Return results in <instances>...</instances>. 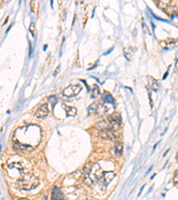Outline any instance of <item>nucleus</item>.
I'll return each mask as SVG.
<instances>
[{
    "mask_svg": "<svg viewBox=\"0 0 178 200\" xmlns=\"http://www.w3.org/2000/svg\"><path fill=\"white\" fill-rule=\"evenodd\" d=\"M39 184V179L32 173H25L17 181V185L23 190H31Z\"/></svg>",
    "mask_w": 178,
    "mask_h": 200,
    "instance_id": "nucleus-1",
    "label": "nucleus"
},
{
    "mask_svg": "<svg viewBox=\"0 0 178 200\" xmlns=\"http://www.w3.org/2000/svg\"><path fill=\"white\" fill-rule=\"evenodd\" d=\"M103 171L102 170L101 166H99V164H94L91 170L87 173H85V174H87L89 176V178L91 179V181L95 183L98 181L102 180V176H103Z\"/></svg>",
    "mask_w": 178,
    "mask_h": 200,
    "instance_id": "nucleus-2",
    "label": "nucleus"
},
{
    "mask_svg": "<svg viewBox=\"0 0 178 200\" xmlns=\"http://www.w3.org/2000/svg\"><path fill=\"white\" fill-rule=\"evenodd\" d=\"M81 90H82V86L80 85H70V86L65 88L63 93L66 97H72V96H75V95L79 94Z\"/></svg>",
    "mask_w": 178,
    "mask_h": 200,
    "instance_id": "nucleus-3",
    "label": "nucleus"
},
{
    "mask_svg": "<svg viewBox=\"0 0 178 200\" xmlns=\"http://www.w3.org/2000/svg\"><path fill=\"white\" fill-rule=\"evenodd\" d=\"M99 136L103 140H111V141H114L118 139V136L115 134L114 131L112 129L99 131Z\"/></svg>",
    "mask_w": 178,
    "mask_h": 200,
    "instance_id": "nucleus-4",
    "label": "nucleus"
},
{
    "mask_svg": "<svg viewBox=\"0 0 178 200\" xmlns=\"http://www.w3.org/2000/svg\"><path fill=\"white\" fill-rule=\"evenodd\" d=\"M49 109H48V105L47 103L41 105L39 108H37V110L36 111L35 113V117L38 119H42V118H45L48 116Z\"/></svg>",
    "mask_w": 178,
    "mask_h": 200,
    "instance_id": "nucleus-5",
    "label": "nucleus"
},
{
    "mask_svg": "<svg viewBox=\"0 0 178 200\" xmlns=\"http://www.w3.org/2000/svg\"><path fill=\"white\" fill-rule=\"evenodd\" d=\"M95 127L98 128L99 131H102V130H106V129H112L111 128V122L110 120H102V121H100L95 124Z\"/></svg>",
    "mask_w": 178,
    "mask_h": 200,
    "instance_id": "nucleus-6",
    "label": "nucleus"
},
{
    "mask_svg": "<svg viewBox=\"0 0 178 200\" xmlns=\"http://www.w3.org/2000/svg\"><path fill=\"white\" fill-rule=\"evenodd\" d=\"M115 177V173L114 172H105L103 173V176H102V182H104V184H109Z\"/></svg>",
    "mask_w": 178,
    "mask_h": 200,
    "instance_id": "nucleus-7",
    "label": "nucleus"
},
{
    "mask_svg": "<svg viewBox=\"0 0 178 200\" xmlns=\"http://www.w3.org/2000/svg\"><path fill=\"white\" fill-rule=\"evenodd\" d=\"M52 199L53 200H63V195L61 191V189L57 187H55L53 189V194H52Z\"/></svg>",
    "mask_w": 178,
    "mask_h": 200,
    "instance_id": "nucleus-8",
    "label": "nucleus"
},
{
    "mask_svg": "<svg viewBox=\"0 0 178 200\" xmlns=\"http://www.w3.org/2000/svg\"><path fill=\"white\" fill-rule=\"evenodd\" d=\"M123 150H124V148H123V143L120 142V141H117L116 144H115V146H114L115 155L118 156H121L122 153H123Z\"/></svg>",
    "mask_w": 178,
    "mask_h": 200,
    "instance_id": "nucleus-9",
    "label": "nucleus"
},
{
    "mask_svg": "<svg viewBox=\"0 0 178 200\" xmlns=\"http://www.w3.org/2000/svg\"><path fill=\"white\" fill-rule=\"evenodd\" d=\"M148 84H149V86H150V88L153 90V91H157L159 89V84H158V81L156 79H154L153 77H148Z\"/></svg>",
    "mask_w": 178,
    "mask_h": 200,
    "instance_id": "nucleus-10",
    "label": "nucleus"
},
{
    "mask_svg": "<svg viewBox=\"0 0 178 200\" xmlns=\"http://www.w3.org/2000/svg\"><path fill=\"white\" fill-rule=\"evenodd\" d=\"M102 101L105 103H108V104H114L115 103L113 97L109 92H104V94L102 96Z\"/></svg>",
    "mask_w": 178,
    "mask_h": 200,
    "instance_id": "nucleus-11",
    "label": "nucleus"
},
{
    "mask_svg": "<svg viewBox=\"0 0 178 200\" xmlns=\"http://www.w3.org/2000/svg\"><path fill=\"white\" fill-rule=\"evenodd\" d=\"M64 110L66 114H67V116L73 117L77 114V108H74V107H68V106L64 105Z\"/></svg>",
    "mask_w": 178,
    "mask_h": 200,
    "instance_id": "nucleus-12",
    "label": "nucleus"
},
{
    "mask_svg": "<svg viewBox=\"0 0 178 200\" xmlns=\"http://www.w3.org/2000/svg\"><path fill=\"white\" fill-rule=\"evenodd\" d=\"M8 167L13 169V168H15L17 170H20V171H22L23 170V166L21 165V163L20 162H14L12 164H9L8 165Z\"/></svg>",
    "mask_w": 178,
    "mask_h": 200,
    "instance_id": "nucleus-13",
    "label": "nucleus"
},
{
    "mask_svg": "<svg viewBox=\"0 0 178 200\" xmlns=\"http://www.w3.org/2000/svg\"><path fill=\"white\" fill-rule=\"evenodd\" d=\"M98 108V104L96 102H94L92 103L89 108H88V115H93V114H95L97 112Z\"/></svg>",
    "mask_w": 178,
    "mask_h": 200,
    "instance_id": "nucleus-14",
    "label": "nucleus"
},
{
    "mask_svg": "<svg viewBox=\"0 0 178 200\" xmlns=\"http://www.w3.org/2000/svg\"><path fill=\"white\" fill-rule=\"evenodd\" d=\"M132 48L131 47H127V48H124V55L125 57L130 61L131 58H132Z\"/></svg>",
    "mask_w": 178,
    "mask_h": 200,
    "instance_id": "nucleus-15",
    "label": "nucleus"
},
{
    "mask_svg": "<svg viewBox=\"0 0 178 200\" xmlns=\"http://www.w3.org/2000/svg\"><path fill=\"white\" fill-rule=\"evenodd\" d=\"M110 118H112V120H114V121H116V122H118V123L121 124V117H120V115L119 114H118V113H112L111 114V116L109 117Z\"/></svg>",
    "mask_w": 178,
    "mask_h": 200,
    "instance_id": "nucleus-16",
    "label": "nucleus"
},
{
    "mask_svg": "<svg viewBox=\"0 0 178 200\" xmlns=\"http://www.w3.org/2000/svg\"><path fill=\"white\" fill-rule=\"evenodd\" d=\"M30 32L31 33L32 37L34 38H36L37 37V30H36V27H35V24L31 22V26H30Z\"/></svg>",
    "mask_w": 178,
    "mask_h": 200,
    "instance_id": "nucleus-17",
    "label": "nucleus"
},
{
    "mask_svg": "<svg viewBox=\"0 0 178 200\" xmlns=\"http://www.w3.org/2000/svg\"><path fill=\"white\" fill-rule=\"evenodd\" d=\"M100 95V89L97 85H95L93 86V97H97Z\"/></svg>",
    "mask_w": 178,
    "mask_h": 200,
    "instance_id": "nucleus-18",
    "label": "nucleus"
},
{
    "mask_svg": "<svg viewBox=\"0 0 178 200\" xmlns=\"http://www.w3.org/2000/svg\"><path fill=\"white\" fill-rule=\"evenodd\" d=\"M174 183H175V184L178 183V172L177 173H176V174H175V176H174Z\"/></svg>",
    "mask_w": 178,
    "mask_h": 200,
    "instance_id": "nucleus-19",
    "label": "nucleus"
},
{
    "mask_svg": "<svg viewBox=\"0 0 178 200\" xmlns=\"http://www.w3.org/2000/svg\"><path fill=\"white\" fill-rule=\"evenodd\" d=\"M60 68H61V66H60V65H59V66H58V67L56 68V69H55V71H54V73H53V76H54V77H55V76H56V75H57V74L59 73Z\"/></svg>",
    "mask_w": 178,
    "mask_h": 200,
    "instance_id": "nucleus-20",
    "label": "nucleus"
},
{
    "mask_svg": "<svg viewBox=\"0 0 178 200\" xmlns=\"http://www.w3.org/2000/svg\"><path fill=\"white\" fill-rule=\"evenodd\" d=\"M65 15H66V10H63V14H62V15H62V20H65Z\"/></svg>",
    "mask_w": 178,
    "mask_h": 200,
    "instance_id": "nucleus-21",
    "label": "nucleus"
},
{
    "mask_svg": "<svg viewBox=\"0 0 178 200\" xmlns=\"http://www.w3.org/2000/svg\"><path fill=\"white\" fill-rule=\"evenodd\" d=\"M144 186H145V185H144V186L142 187V189H141V190H140V192H139V194H138V197H139V196L141 195V193H142V191H143V189H144Z\"/></svg>",
    "mask_w": 178,
    "mask_h": 200,
    "instance_id": "nucleus-22",
    "label": "nucleus"
},
{
    "mask_svg": "<svg viewBox=\"0 0 178 200\" xmlns=\"http://www.w3.org/2000/svg\"><path fill=\"white\" fill-rule=\"evenodd\" d=\"M168 75V70L165 73V75H164V77H163V79H166V77H167V76Z\"/></svg>",
    "mask_w": 178,
    "mask_h": 200,
    "instance_id": "nucleus-23",
    "label": "nucleus"
},
{
    "mask_svg": "<svg viewBox=\"0 0 178 200\" xmlns=\"http://www.w3.org/2000/svg\"><path fill=\"white\" fill-rule=\"evenodd\" d=\"M7 20H8V17H6V19H5V22H4V24H5V23L7 22Z\"/></svg>",
    "mask_w": 178,
    "mask_h": 200,
    "instance_id": "nucleus-24",
    "label": "nucleus"
},
{
    "mask_svg": "<svg viewBox=\"0 0 178 200\" xmlns=\"http://www.w3.org/2000/svg\"><path fill=\"white\" fill-rule=\"evenodd\" d=\"M19 200H28V199H26V198H21V199H19Z\"/></svg>",
    "mask_w": 178,
    "mask_h": 200,
    "instance_id": "nucleus-25",
    "label": "nucleus"
},
{
    "mask_svg": "<svg viewBox=\"0 0 178 200\" xmlns=\"http://www.w3.org/2000/svg\"><path fill=\"white\" fill-rule=\"evenodd\" d=\"M176 157H177V159H178V150H177V154H176Z\"/></svg>",
    "mask_w": 178,
    "mask_h": 200,
    "instance_id": "nucleus-26",
    "label": "nucleus"
}]
</instances>
